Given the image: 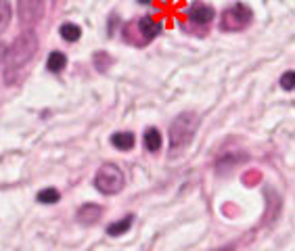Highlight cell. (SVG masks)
<instances>
[{"label": "cell", "mask_w": 295, "mask_h": 251, "mask_svg": "<svg viewBox=\"0 0 295 251\" xmlns=\"http://www.w3.org/2000/svg\"><path fill=\"white\" fill-rule=\"evenodd\" d=\"M46 0H17L19 23L23 27H34L44 15Z\"/></svg>", "instance_id": "cell-5"}, {"label": "cell", "mask_w": 295, "mask_h": 251, "mask_svg": "<svg viewBox=\"0 0 295 251\" xmlns=\"http://www.w3.org/2000/svg\"><path fill=\"white\" fill-rule=\"evenodd\" d=\"M94 187L103 195H115L124 189V172L115 163H103L94 176Z\"/></svg>", "instance_id": "cell-3"}, {"label": "cell", "mask_w": 295, "mask_h": 251, "mask_svg": "<svg viewBox=\"0 0 295 251\" xmlns=\"http://www.w3.org/2000/svg\"><path fill=\"white\" fill-rule=\"evenodd\" d=\"M161 147V134H159V130L157 128H149L147 132H145V149L151 151V153H155L159 151Z\"/></svg>", "instance_id": "cell-10"}, {"label": "cell", "mask_w": 295, "mask_h": 251, "mask_svg": "<svg viewBox=\"0 0 295 251\" xmlns=\"http://www.w3.org/2000/svg\"><path fill=\"white\" fill-rule=\"evenodd\" d=\"M220 251H231V249H228V247H226V249H220Z\"/></svg>", "instance_id": "cell-18"}, {"label": "cell", "mask_w": 295, "mask_h": 251, "mask_svg": "<svg viewBox=\"0 0 295 251\" xmlns=\"http://www.w3.org/2000/svg\"><path fill=\"white\" fill-rule=\"evenodd\" d=\"M281 86H283L285 90H293V88H295V73H293V71L283 73V78H281Z\"/></svg>", "instance_id": "cell-16"}, {"label": "cell", "mask_w": 295, "mask_h": 251, "mask_svg": "<svg viewBox=\"0 0 295 251\" xmlns=\"http://www.w3.org/2000/svg\"><path fill=\"white\" fill-rule=\"evenodd\" d=\"M59 31H61L63 40H67V42H75V40H80V36H82V29L75 23H63Z\"/></svg>", "instance_id": "cell-13"}, {"label": "cell", "mask_w": 295, "mask_h": 251, "mask_svg": "<svg viewBox=\"0 0 295 251\" xmlns=\"http://www.w3.org/2000/svg\"><path fill=\"white\" fill-rule=\"evenodd\" d=\"M4 52H6V46L2 44V42H0V61L4 59Z\"/></svg>", "instance_id": "cell-17"}, {"label": "cell", "mask_w": 295, "mask_h": 251, "mask_svg": "<svg viewBox=\"0 0 295 251\" xmlns=\"http://www.w3.org/2000/svg\"><path fill=\"white\" fill-rule=\"evenodd\" d=\"M132 222H134V218L132 216H126V218H122L119 222H113V224H109L107 226V235H111V237H119V235H124L130 226H132Z\"/></svg>", "instance_id": "cell-11"}, {"label": "cell", "mask_w": 295, "mask_h": 251, "mask_svg": "<svg viewBox=\"0 0 295 251\" xmlns=\"http://www.w3.org/2000/svg\"><path fill=\"white\" fill-rule=\"evenodd\" d=\"M36 199H38L40 203H57V201L61 199V195H59L57 189H42V191L38 193Z\"/></svg>", "instance_id": "cell-14"}, {"label": "cell", "mask_w": 295, "mask_h": 251, "mask_svg": "<svg viewBox=\"0 0 295 251\" xmlns=\"http://www.w3.org/2000/svg\"><path fill=\"white\" fill-rule=\"evenodd\" d=\"M10 21V4L8 0H0V31H2Z\"/></svg>", "instance_id": "cell-15"}, {"label": "cell", "mask_w": 295, "mask_h": 251, "mask_svg": "<svg viewBox=\"0 0 295 251\" xmlns=\"http://www.w3.org/2000/svg\"><path fill=\"white\" fill-rule=\"evenodd\" d=\"M38 50V38L31 29H25L15 38V42L4 52V82L13 84L17 80V73L34 59Z\"/></svg>", "instance_id": "cell-1"}, {"label": "cell", "mask_w": 295, "mask_h": 251, "mask_svg": "<svg viewBox=\"0 0 295 251\" xmlns=\"http://www.w3.org/2000/svg\"><path fill=\"white\" fill-rule=\"evenodd\" d=\"M65 65H67V57H65L63 52H57V50H54V52H50V54H48L46 67H48L50 71L57 73V71H61V69L65 67Z\"/></svg>", "instance_id": "cell-12"}, {"label": "cell", "mask_w": 295, "mask_h": 251, "mask_svg": "<svg viewBox=\"0 0 295 251\" xmlns=\"http://www.w3.org/2000/svg\"><path fill=\"white\" fill-rule=\"evenodd\" d=\"M197 128H199V117L195 113L191 111L180 113L170 126V151L178 153L182 149H187L193 136L197 134Z\"/></svg>", "instance_id": "cell-2"}, {"label": "cell", "mask_w": 295, "mask_h": 251, "mask_svg": "<svg viewBox=\"0 0 295 251\" xmlns=\"http://www.w3.org/2000/svg\"><path fill=\"white\" fill-rule=\"evenodd\" d=\"M138 29H140V34L145 36V40H153L159 31H161V23H157V21H153L151 17H143V19H138Z\"/></svg>", "instance_id": "cell-8"}, {"label": "cell", "mask_w": 295, "mask_h": 251, "mask_svg": "<svg viewBox=\"0 0 295 251\" xmlns=\"http://www.w3.org/2000/svg\"><path fill=\"white\" fill-rule=\"evenodd\" d=\"M189 17H191V21H195V23H199V25H205V23H210V21L214 19V8L212 6H207V4H203V2H193L191 6H189V13H187Z\"/></svg>", "instance_id": "cell-6"}, {"label": "cell", "mask_w": 295, "mask_h": 251, "mask_svg": "<svg viewBox=\"0 0 295 251\" xmlns=\"http://www.w3.org/2000/svg\"><path fill=\"white\" fill-rule=\"evenodd\" d=\"M113 147H117L119 151H128L134 147V134L132 132H117L111 136Z\"/></svg>", "instance_id": "cell-9"}, {"label": "cell", "mask_w": 295, "mask_h": 251, "mask_svg": "<svg viewBox=\"0 0 295 251\" xmlns=\"http://www.w3.org/2000/svg\"><path fill=\"white\" fill-rule=\"evenodd\" d=\"M249 21H251V10L245 4L237 2L235 6L224 10L222 21H220V27L224 31H241V29H245L249 25Z\"/></svg>", "instance_id": "cell-4"}, {"label": "cell", "mask_w": 295, "mask_h": 251, "mask_svg": "<svg viewBox=\"0 0 295 251\" xmlns=\"http://www.w3.org/2000/svg\"><path fill=\"white\" fill-rule=\"evenodd\" d=\"M101 214H103V207H101V205H96V203H86V205L80 207L78 220H80L82 224H86V226H90V224H94V222L98 220V218H101Z\"/></svg>", "instance_id": "cell-7"}]
</instances>
